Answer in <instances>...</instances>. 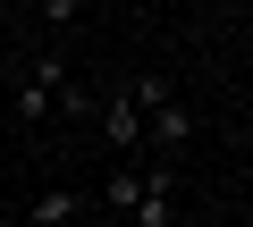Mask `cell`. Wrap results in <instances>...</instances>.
Masks as SVG:
<instances>
[{
	"instance_id": "7a4b0ae2",
	"label": "cell",
	"mask_w": 253,
	"mask_h": 227,
	"mask_svg": "<svg viewBox=\"0 0 253 227\" xmlns=\"http://www.w3.org/2000/svg\"><path fill=\"white\" fill-rule=\"evenodd\" d=\"M93 127H101V143H110L118 160H135V152H144V101H135V84L101 93V101H93Z\"/></svg>"
},
{
	"instance_id": "277c9868",
	"label": "cell",
	"mask_w": 253,
	"mask_h": 227,
	"mask_svg": "<svg viewBox=\"0 0 253 227\" xmlns=\"http://www.w3.org/2000/svg\"><path fill=\"white\" fill-rule=\"evenodd\" d=\"M135 202H144V168H135V160H118L110 185H101V210H110V219H135Z\"/></svg>"
},
{
	"instance_id": "5b68a950",
	"label": "cell",
	"mask_w": 253,
	"mask_h": 227,
	"mask_svg": "<svg viewBox=\"0 0 253 227\" xmlns=\"http://www.w3.org/2000/svg\"><path fill=\"white\" fill-rule=\"evenodd\" d=\"M26 219H34V227H68V219H84V202H76V194H59V185H51V194H42V202H34V210H26Z\"/></svg>"
},
{
	"instance_id": "52a82bcc",
	"label": "cell",
	"mask_w": 253,
	"mask_h": 227,
	"mask_svg": "<svg viewBox=\"0 0 253 227\" xmlns=\"http://www.w3.org/2000/svg\"><path fill=\"white\" fill-rule=\"evenodd\" d=\"M219 227H236V219H219Z\"/></svg>"
},
{
	"instance_id": "6da1fadb",
	"label": "cell",
	"mask_w": 253,
	"mask_h": 227,
	"mask_svg": "<svg viewBox=\"0 0 253 227\" xmlns=\"http://www.w3.org/2000/svg\"><path fill=\"white\" fill-rule=\"evenodd\" d=\"M135 101H144V135H152V152L177 160V152L194 143V101H186L169 76H135Z\"/></svg>"
},
{
	"instance_id": "8992f818",
	"label": "cell",
	"mask_w": 253,
	"mask_h": 227,
	"mask_svg": "<svg viewBox=\"0 0 253 227\" xmlns=\"http://www.w3.org/2000/svg\"><path fill=\"white\" fill-rule=\"evenodd\" d=\"M110 227H126V219H110Z\"/></svg>"
},
{
	"instance_id": "3957f363",
	"label": "cell",
	"mask_w": 253,
	"mask_h": 227,
	"mask_svg": "<svg viewBox=\"0 0 253 227\" xmlns=\"http://www.w3.org/2000/svg\"><path fill=\"white\" fill-rule=\"evenodd\" d=\"M59 93H68V59H59V51L26 59V76H17V118H26V127H42L51 109H59Z\"/></svg>"
}]
</instances>
